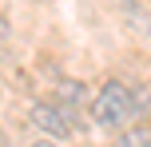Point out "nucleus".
Wrapping results in <instances>:
<instances>
[{
    "label": "nucleus",
    "instance_id": "obj_4",
    "mask_svg": "<svg viewBox=\"0 0 151 147\" xmlns=\"http://www.w3.org/2000/svg\"><path fill=\"white\" fill-rule=\"evenodd\" d=\"M119 8H123V20H127L131 28L139 24V32H143V36L151 32V16H147V12H143L139 4H131V0H119Z\"/></svg>",
    "mask_w": 151,
    "mask_h": 147
},
{
    "label": "nucleus",
    "instance_id": "obj_6",
    "mask_svg": "<svg viewBox=\"0 0 151 147\" xmlns=\"http://www.w3.org/2000/svg\"><path fill=\"white\" fill-rule=\"evenodd\" d=\"M8 32H12V24H8V16H0V40H8Z\"/></svg>",
    "mask_w": 151,
    "mask_h": 147
},
{
    "label": "nucleus",
    "instance_id": "obj_5",
    "mask_svg": "<svg viewBox=\"0 0 151 147\" xmlns=\"http://www.w3.org/2000/svg\"><path fill=\"white\" fill-rule=\"evenodd\" d=\"M131 103H135V115H151V84L131 87Z\"/></svg>",
    "mask_w": 151,
    "mask_h": 147
},
{
    "label": "nucleus",
    "instance_id": "obj_2",
    "mask_svg": "<svg viewBox=\"0 0 151 147\" xmlns=\"http://www.w3.org/2000/svg\"><path fill=\"white\" fill-rule=\"evenodd\" d=\"M28 119H32V127H36L40 135H48V139H56V143H64V139L72 135L68 119L60 115V108H56V103H32Z\"/></svg>",
    "mask_w": 151,
    "mask_h": 147
},
{
    "label": "nucleus",
    "instance_id": "obj_9",
    "mask_svg": "<svg viewBox=\"0 0 151 147\" xmlns=\"http://www.w3.org/2000/svg\"><path fill=\"white\" fill-rule=\"evenodd\" d=\"M147 4H151V0H147Z\"/></svg>",
    "mask_w": 151,
    "mask_h": 147
},
{
    "label": "nucleus",
    "instance_id": "obj_1",
    "mask_svg": "<svg viewBox=\"0 0 151 147\" xmlns=\"http://www.w3.org/2000/svg\"><path fill=\"white\" fill-rule=\"evenodd\" d=\"M88 115L99 131H119L135 119V103H131V87L123 80H104L88 100Z\"/></svg>",
    "mask_w": 151,
    "mask_h": 147
},
{
    "label": "nucleus",
    "instance_id": "obj_3",
    "mask_svg": "<svg viewBox=\"0 0 151 147\" xmlns=\"http://www.w3.org/2000/svg\"><path fill=\"white\" fill-rule=\"evenodd\" d=\"M115 147H151V123H127L115 131Z\"/></svg>",
    "mask_w": 151,
    "mask_h": 147
},
{
    "label": "nucleus",
    "instance_id": "obj_7",
    "mask_svg": "<svg viewBox=\"0 0 151 147\" xmlns=\"http://www.w3.org/2000/svg\"><path fill=\"white\" fill-rule=\"evenodd\" d=\"M32 147H64V143H56V139H48V135H44V139H36Z\"/></svg>",
    "mask_w": 151,
    "mask_h": 147
},
{
    "label": "nucleus",
    "instance_id": "obj_8",
    "mask_svg": "<svg viewBox=\"0 0 151 147\" xmlns=\"http://www.w3.org/2000/svg\"><path fill=\"white\" fill-rule=\"evenodd\" d=\"M0 100H4V92H0Z\"/></svg>",
    "mask_w": 151,
    "mask_h": 147
}]
</instances>
